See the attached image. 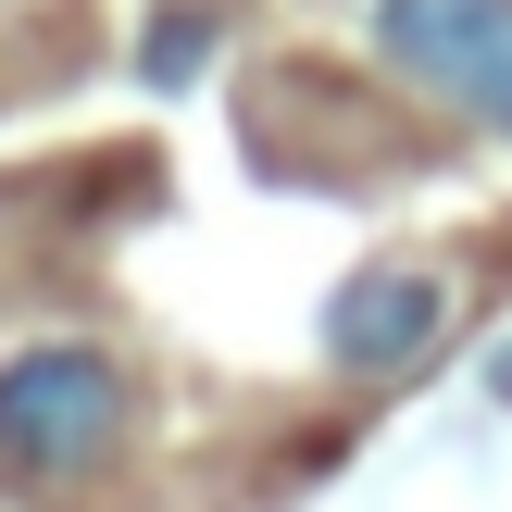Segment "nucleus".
Listing matches in <instances>:
<instances>
[{
	"label": "nucleus",
	"instance_id": "1",
	"mask_svg": "<svg viewBox=\"0 0 512 512\" xmlns=\"http://www.w3.org/2000/svg\"><path fill=\"white\" fill-rule=\"evenodd\" d=\"M125 425H138V400H125L113 350L38 338V350L0 363V475H13V488H75V475H100L125 450Z\"/></svg>",
	"mask_w": 512,
	"mask_h": 512
},
{
	"label": "nucleus",
	"instance_id": "2",
	"mask_svg": "<svg viewBox=\"0 0 512 512\" xmlns=\"http://www.w3.org/2000/svg\"><path fill=\"white\" fill-rule=\"evenodd\" d=\"M363 25L413 100L463 113L475 138H512V0H375Z\"/></svg>",
	"mask_w": 512,
	"mask_h": 512
},
{
	"label": "nucleus",
	"instance_id": "3",
	"mask_svg": "<svg viewBox=\"0 0 512 512\" xmlns=\"http://www.w3.org/2000/svg\"><path fill=\"white\" fill-rule=\"evenodd\" d=\"M438 325H450V288L425 263H375V275H350L338 300H325V363L338 375H413L425 350H438Z\"/></svg>",
	"mask_w": 512,
	"mask_h": 512
},
{
	"label": "nucleus",
	"instance_id": "4",
	"mask_svg": "<svg viewBox=\"0 0 512 512\" xmlns=\"http://www.w3.org/2000/svg\"><path fill=\"white\" fill-rule=\"evenodd\" d=\"M213 38H225V25L200 13V0H163V13H150V38H138V75H150V88H188V75L213 63Z\"/></svg>",
	"mask_w": 512,
	"mask_h": 512
},
{
	"label": "nucleus",
	"instance_id": "5",
	"mask_svg": "<svg viewBox=\"0 0 512 512\" xmlns=\"http://www.w3.org/2000/svg\"><path fill=\"white\" fill-rule=\"evenodd\" d=\"M488 400H500V413H512V338L488 350Z\"/></svg>",
	"mask_w": 512,
	"mask_h": 512
}]
</instances>
